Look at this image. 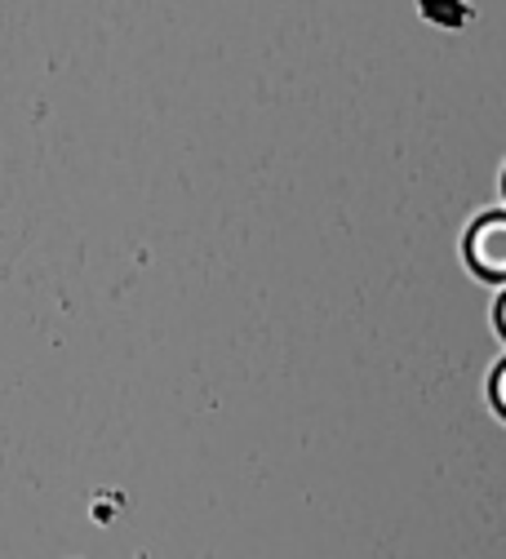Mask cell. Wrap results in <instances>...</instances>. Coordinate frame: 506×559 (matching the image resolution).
Listing matches in <instances>:
<instances>
[{"label":"cell","instance_id":"6da1fadb","mask_svg":"<svg viewBox=\"0 0 506 559\" xmlns=\"http://www.w3.org/2000/svg\"><path fill=\"white\" fill-rule=\"evenodd\" d=\"M475 249V262L489 266V271H506V223H484L471 240Z\"/></svg>","mask_w":506,"mask_h":559},{"label":"cell","instance_id":"7a4b0ae2","mask_svg":"<svg viewBox=\"0 0 506 559\" xmlns=\"http://www.w3.org/2000/svg\"><path fill=\"white\" fill-rule=\"evenodd\" d=\"M497 400H502V408H506V369L497 373Z\"/></svg>","mask_w":506,"mask_h":559},{"label":"cell","instance_id":"3957f363","mask_svg":"<svg viewBox=\"0 0 506 559\" xmlns=\"http://www.w3.org/2000/svg\"><path fill=\"white\" fill-rule=\"evenodd\" d=\"M502 320H506V302H502Z\"/></svg>","mask_w":506,"mask_h":559}]
</instances>
